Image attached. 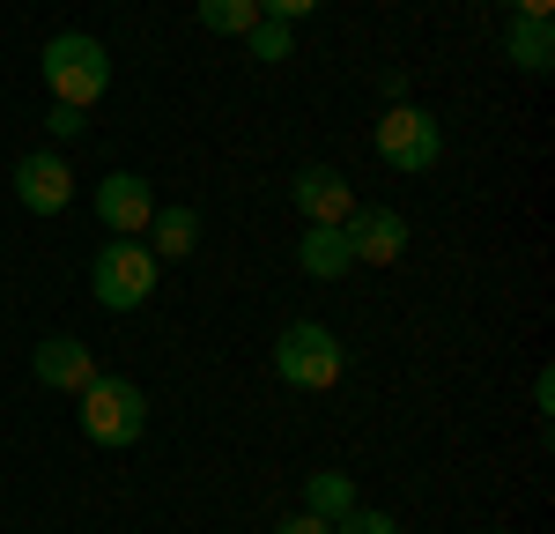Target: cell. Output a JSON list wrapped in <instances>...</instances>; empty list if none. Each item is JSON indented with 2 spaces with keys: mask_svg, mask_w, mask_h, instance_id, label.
Here are the masks:
<instances>
[{
  "mask_svg": "<svg viewBox=\"0 0 555 534\" xmlns=\"http://www.w3.org/2000/svg\"><path fill=\"white\" fill-rule=\"evenodd\" d=\"M297 260H304V275L334 282V275H348V267H356V253H348L341 223H311V230H304V245H297Z\"/></svg>",
  "mask_w": 555,
  "mask_h": 534,
  "instance_id": "12",
  "label": "cell"
},
{
  "mask_svg": "<svg viewBox=\"0 0 555 534\" xmlns=\"http://www.w3.org/2000/svg\"><path fill=\"white\" fill-rule=\"evenodd\" d=\"M44 134H60V141H82V134H89V112H82V104H52V112H44Z\"/></svg>",
  "mask_w": 555,
  "mask_h": 534,
  "instance_id": "18",
  "label": "cell"
},
{
  "mask_svg": "<svg viewBox=\"0 0 555 534\" xmlns=\"http://www.w3.org/2000/svg\"><path fill=\"white\" fill-rule=\"evenodd\" d=\"M149 230H156V245H149L156 260H185V253L201 245V216H193V208H156Z\"/></svg>",
  "mask_w": 555,
  "mask_h": 534,
  "instance_id": "13",
  "label": "cell"
},
{
  "mask_svg": "<svg viewBox=\"0 0 555 534\" xmlns=\"http://www.w3.org/2000/svg\"><path fill=\"white\" fill-rule=\"evenodd\" d=\"M319 0H259V15H274V23H304Z\"/></svg>",
  "mask_w": 555,
  "mask_h": 534,
  "instance_id": "20",
  "label": "cell"
},
{
  "mask_svg": "<svg viewBox=\"0 0 555 534\" xmlns=\"http://www.w3.org/2000/svg\"><path fill=\"white\" fill-rule=\"evenodd\" d=\"M38 67H44L52 104H82V112H89V104L112 89V52L89 38V30H60V38H44Z\"/></svg>",
  "mask_w": 555,
  "mask_h": 534,
  "instance_id": "1",
  "label": "cell"
},
{
  "mask_svg": "<svg viewBox=\"0 0 555 534\" xmlns=\"http://www.w3.org/2000/svg\"><path fill=\"white\" fill-rule=\"evenodd\" d=\"M504 60H512L518 75L548 82V75H555V23H533V15H518L512 30H504Z\"/></svg>",
  "mask_w": 555,
  "mask_h": 534,
  "instance_id": "11",
  "label": "cell"
},
{
  "mask_svg": "<svg viewBox=\"0 0 555 534\" xmlns=\"http://www.w3.org/2000/svg\"><path fill=\"white\" fill-rule=\"evenodd\" d=\"M289 201L304 208V223H348V208H356V186H348L334 164H304L297 186H289Z\"/></svg>",
  "mask_w": 555,
  "mask_h": 534,
  "instance_id": "9",
  "label": "cell"
},
{
  "mask_svg": "<svg viewBox=\"0 0 555 534\" xmlns=\"http://www.w3.org/2000/svg\"><path fill=\"white\" fill-rule=\"evenodd\" d=\"M378 156L392 164V171H437V156H444V127H437V112H423V104H385L378 119Z\"/></svg>",
  "mask_w": 555,
  "mask_h": 534,
  "instance_id": "5",
  "label": "cell"
},
{
  "mask_svg": "<svg viewBox=\"0 0 555 534\" xmlns=\"http://www.w3.org/2000/svg\"><path fill=\"white\" fill-rule=\"evenodd\" d=\"M348 505H356V483H348L341 468H319V475L304 483V512H319V520H341Z\"/></svg>",
  "mask_w": 555,
  "mask_h": 534,
  "instance_id": "14",
  "label": "cell"
},
{
  "mask_svg": "<svg viewBox=\"0 0 555 534\" xmlns=\"http://www.w3.org/2000/svg\"><path fill=\"white\" fill-rule=\"evenodd\" d=\"M274 534H334V520H319V512H282V520H274Z\"/></svg>",
  "mask_w": 555,
  "mask_h": 534,
  "instance_id": "19",
  "label": "cell"
},
{
  "mask_svg": "<svg viewBox=\"0 0 555 534\" xmlns=\"http://www.w3.org/2000/svg\"><path fill=\"white\" fill-rule=\"evenodd\" d=\"M512 8H518V15H533V23H548V15H555V0H512Z\"/></svg>",
  "mask_w": 555,
  "mask_h": 534,
  "instance_id": "22",
  "label": "cell"
},
{
  "mask_svg": "<svg viewBox=\"0 0 555 534\" xmlns=\"http://www.w3.org/2000/svg\"><path fill=\"white\" fill-rule=\"evenodd\" d=\"M259 23V0H201V30H215V38H245Z\"/></svg>",
  "mask_w": 555,
  "mask_h": 534,
  "instance_id": "15",
  "label": "cell"
},
{
  "mask_svg": "<svg viewBox=\"0 0 555 534\" xmlns=\"http://www.w3.org/2000/svg\"><path fill=\"white\" fill-rule=\"evenodd\" d=\"M89 297L104 312H141L156 297V253L141 238H112L96 260H89Z\"/></svg>",
  "mask_w": 555,
  "mask_h": 534,
  "instance_id": "4",
  "label": "cell"
},
{
  "mask_svg": "<svg viewBox=\"0 0 555 534\" xmlns=\"http://www.w3.org/2000/svg\"><path fill=\"white\" fill-rule=\"evenodd\" d=\"M82 438L89 445H141V431H149V394L133 386V379H119V371H96L82 394Z\"/></svg>",
  "mask_w": 555,
  "mask_h": 534,
  "instance_id": "2",
  "label": "cell"
},
{
  "mask_svg": "<svg viewBox=\"0 0 555 534\" xmlns=\"http://www.w3.org/2000/svg\"><path fill=\"white\" fill-rule=\"evenodd\" d=\"M30 371H38V386H60V394H82L89 379H96V356L75 342V334H44L38 356H30Z\"/></svg>",
  "mask_w": 555,
  "mask_h": 534,
  "instance_id": "10",
  "label": "cell"
},
{
  "mask_svg": "<svg viewBox=\"0 0 555 534\" xmlns=\"http://www.w3.org/2000/svg\"><path fill=\"white\" fill-rule=\"evenodd\" d=\"M96 216H104V230H112V238H141V230H149V216H156V186H149L141 171L96 178Z\"/></svg>",
  "mask_w": 555,
  "mask_h": 534,
  "instance_id": "8",
  "label": "cell"
},
{
  "mask_svg": "<svg viewBox=\"0 0 555 534\" xmlns=\"http://www.w3.org/2000/svg\"><path fill=\"white\" fill-rule=\"evenodd\" d=\"M274 371H282V386H297V394H326V386H341L348 349L334 342V327H319V319H289L282 342H274Z\"/></svg>",
  "mask_w": 555,
  "mask_h": 534,
  "instance_id": "3",
  "label": "cell"
},
{
  "mask_svg": "<svg viewBox=\"0 0 555 534\" xmlns=\"http://www.w3.org/2000/svg\"><path fill=\"white\" fill-rule=\"evenodd\" d=\"M334 534H400V527H392V512H371V505H348L341 520H334Z\"/></svg>",
  "mask_w": 555,
  "mask_h": 534,
  "instance_id": "17",
  "label": "cell"
},
{
  "mask_svg": "<svg viewBox=\"0 0 555 534\" xmlns=\"http://www.w3.org/2000/svg\"><path fill=\"white\" fill-rule=\"evenodd\" d=\"M15 201H23L30 216H60V208L75 201V171H67V156H60V149H30V156L15 164Z\"/></svg>",
  "mask_w": 555,
  "mask_h": 534,
  "instance_id": "7",
  "label": "cell"
},
{
  "mask_svg": "<svg viewBox=\"0 0 555 534\" xmlns=\"http://www.w3.org/2000/svg\"><path fill=\"white\" fill-rule=\"evenodd\" d=\"M341 238H348V253H356V267H392L408 253V216L400 208H348Z\"/></svg>",
  "mask_w": 555,
  "mask_h": 534,
  "instance_id": "6",
  "label": "cell"
},
{
  "mask_svg": "<svg viewBox=\"0 0 555 534\" xmlns=\"http://www.w3.org/2000/svg\"><path fill=\"white\" fill-rule=\"evenodd\" d=\"M533 408H541V416L555 408V371H541V379H533Z\"/></svg>",
  "mask_w": 555,
  "mask_h": 534,
  "instance_id": "21",
  "label": "cell"
},
{
  "mask_svg": "<svg viewBox=\"0 0 555 534\" xmlns=\"http://www.w3.org/2000/svg\"><path fill=\"white\" fill-rule=\"evenodd\" d=\"M245 44H253L259 67H282V60L297 52V30H289V23H274V15H259L253 30H245Z\"/></svg>",
  "mask_w": 555,
  "mask_h": 534,
  "instance_id": "16",
  "label": "cell"
}]
</instances>
